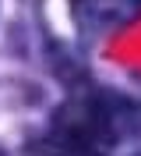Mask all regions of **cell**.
<instances>
[{
    "label": "cell",
    "mask_w": 141,
    "mask_h": 156,
    "mask_svg": "<svg viewBox=\"0 0 141 156\" xmlns=\"http://www.w3.org/2000/svg\"><path fill=\"white\" fill-rule=\"evenodd\" d=\"M120 135V117L106 99H74L49 121L39 156H106Z\"/></svg>",
    "instance_id": "1"
}]
</instances>
